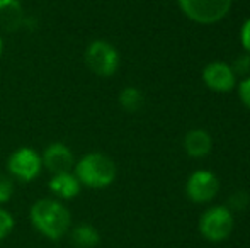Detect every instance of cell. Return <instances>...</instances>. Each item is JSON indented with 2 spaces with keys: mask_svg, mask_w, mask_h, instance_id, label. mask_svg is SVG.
I'll use <instances>...</instances> for the list:
<instances>
[{
  "mask_svg": "<svg viewBox=\"0 0 250 248\" xmlns=\"http://www.w3.org/2000/svg\"><path fill=\"white\" fill-rule=\"evenodd\" d=\"M14 226H16V221H14L12 214L7 209L0 208V240L7 238L12 233Z\"/></svg>",
  "mask_w": 250,
  "mask_h": 248,
  "instance_id": "15",
  "label": "cell"
},
{
  "mask_svg": "<svg viewBox=\"0 0 250 248\" xmlns=\"http://www.w3.org/2000/svg\"><path fill=\"white\" fill-rule=\"evenodd\" d=\"M203 82L206 83L208 89L214 92H230L237 83V75L228 63L213 61L204 66Z\"/></svg>",
  "mask_w": 250,
  "mask_h": 248,
  "instance_id": "8",
  "label": "cell"
},
{
  "mask_svg": "<svg viewBox=\"0 0 250 248\" xmlns=\"http://www.w3.org/2000/svg\"><path fill=\"white\" fill-rule=\"evenodd\" d=\"M238 97L244 102V106L250 109V75L245 76L238 85Z\"/></svg>",
  "mask_w": 250,
  "mask_h": 248,
  "instance_id": "18",
  "label": "cell"
},
{
  "mask_svg": "<svg viewBox=\"0 0 250 248\" xmlns=\"http://www.w3.org/2000/svg\"><path fill=\"white\" fill-rule=\"evenodd\" d=\"M27 16L19 0H0V31L14 33L26 26Z\"/></svg>",
  "mask_w": 250,
  "mask_h": 248,
  "instance_id": "10",
  "label": "cell"
},
{
  "mask_svg": "<svg viewBox=\"0 0 250 248\" xmlns=\"http://www.w3.org/2000/svg\"><path fill=\"white\" fill-rule=\"evenodd\" d=\"M73 173L79 182L90 189L109 187L116 179V163L104 153H87L73 167Z\"/></svg>",
  "mask_w": 250,
  "mask_h": 248,
  "instance_id": "2",
  "label": "cell"
},
{
  "mask_svg": "<svg viewBox=\"0 0 250 248\" xmlns=\"http://www.w3.org/2000/svg\"><path fill=\"white\" fill-rule=\"evenodd\" d=\"M43 169V160L41 155L34 148L29 146H21L16 152L10 153L7 160V170L10 177L21 182H31L41 173Z\"/></svg>",
  "mask_w": 250,
  "mask_h": 248,
  "instance_id": "6",
  "label": "cell"
},
{
  "mask_svg": "<svg viewBox=\"0 0 250 248\" xmlns=\"http://www.w3.org/2000/svg\"><path fill=\"white\" fill-rule=\"evenodd\" d=\"M213 148V139L204 129H191L184 136V150L192 158H204Z\"/></svg>",
  "mask_w": 250,
  "mask_h": 248,
  "instance_id": "12",
  "label": "cell"
},
{
  "mask_svg": "<svg viewBox=\"0 0 250 248\" xmlns=\"http://www.w3.org/2000/svg\"><path fill=\"white\" fill-rule=\"evenodd\" d=\"M240 41H242V46H244V50L250 55V17L244 22V26H242Z\"/></svg>",
  "mask_w": 250,
  "mask_h": 248,
  "instance_id": "20",
  "label": "cell"
},
{
  "mask_svg": "<svg viewBox=\"0 0 250 248\" xmlns=\"http://www.w3.org/2000/svg\"><path fill=\"white\" fill-rule=\"evenodd\" d=\"M14 194V182L12 177L5 175V173H0V204H5L10 201Z\"/></svg>",
  "mask_w": 250,
  "mask_h": 248,
  "instance_id": "16",
  "label": "cell"
},
{
  "mask_svg": "<svg viewBox=\"0 0 250 248\" xmlns=\"http://www.w3.org/2000/svg\"><path fill=\"white\" fill-rule=\"evenodd\" d=\"M220 191L218 177L209 170H196L186 184V194L196 204H208Z\"/></svg>",
  "mask_w": 250,
  "mask_h": 248,
  "instance_id": "7",
  "label": "cell"
},
{
  "mask_svg": "<svg viewBox=\"0 0 250 248\" xmlns=\"http://www.w3.org/2000/svg\"><path fill=\"white\" fill-rule=\"evenodd\" d=\"M119 106L126 111V113H136L143 107L145 104V95L140 89L136 87H125V89L119 92Z\"/></svg>",
  "mask_w": 250,
  "mask_h": 248,
  "instance_id": "14",
  "label": "cell"
},
{
  "mask_svg": "<svg viewBox=\"0 0 250 248\" xmlns=\"http://www.w3.org/2000/svg\"><path fill=\"white\" fill-rule=\"evenodd\" d=\"M2 53H3V39L0 36V58H2Z\"/></svg>",
  "mask_w": 250,
  "mask_h": 248,
  "instance_id": "21",
  "label": "cell"
},
{
  "mask_svg": "<svg viewBox=\"0 0 250 248\" xmlns=\"http://www.w3.org/2000/svg\"><path fill=\"white\" fill-rule=\"evenodd\" d=\"M48 187H50V191L58 199L68 201V199H73L80 194L82 184L79 182V179H77L73 172H65V173H55L50 179Z\"/></svg>",
  "mask_w": 250,
  "mask_h": 248,
  "instance_id": "11",
  "label": "cell"
},
{
  "mask_svg": "<svg viewBox=\"0 0 250 248\" xmlns=\"http://www.w3.org/2000/svg\"><path fill=\"white\" fill-rule=\"evenodd\" d=\"M249 204V195L245 192H235L230 199V211L231 209H245V206Z\"/></svg>",
  "mask_w": 250,
  "mask_h": 248,
  "instance_id": "19",
  "label": "cell"
},
{
  "mask_svg": "<svg viewBox=\"0 0 250 248\" xmlns=\"http://www.w3.org/2000/svg\"><path fill=\"white\" fill-rule=\"evenodd\" d=\"M230 66L235 72V75H247L249 76V73H250V55L249 53L242 55V57Z\"/></svg>",
  "mask_w": 250,
  "mask_h": 248,
  "instance_id": "17",
  "label": "cell"
},
{
  "mask_svg": "<svg viewBox=\"0 0 250 248\" xmlns=\"http://www.w3.org/2000/svg\"><path fill=\"white\" fill-rule=\"evenodd\" d=\"M233 0H177L188 19L198 24H214L221 20L231 9Z\"/></svg>",
  "mask_w": 250,
  "mask_h": 248,
  "instance_id": "3",
  "label": "cell"
},
{
  "mask_svg": "<svg viewBox=\"0 0 250 248\" xmlns=\"http://www.w3.org/2000/svg\"><path fill=\"white\" fill-rule=\"evenodd\" d=\"M233 229V214L225 206H211L199 219V233L208 242H223Z\"/></svg>",
  "mask_w": 250,
  "mask_h": 248,
  "instance_id": "4",
  "label": "cell"
},
{
  "mask_svg": "<svg viewBox=\"0 0 250 248\" xmlns=\"http://www.w3.org/2000/svg\"><path fill=\"white\" fill-rule=\"evenodd\" d=\"M70 242L75 248H96L101 242V235L92 225L80 223L70 231Z\"/></svg>",
  "mask_w": 250,
  "mask_h": 248,
  "instance_id": "13",
  "label": "cell"
},
{
  "mask_svg": "<svg viewBox=\"0 0 250 248\" xmlns=\"http://www.w3.org/2000/svg\"><path fill=\"white\" fill-rule=\"evenodd\" d=\"M29 218L34 229L48 240H60L70 231L72 214L58 199H40L31 206Z\"/></svg>",
  "mask_w": 250,
  "mask_h": 248,
  "instance_id": "1",
  "label": "cell"
},
{
  "mask_svg": "<svg viewBox=\"0 0 250 248\" xmlns=\"http://www.w3.org/2000/svg\"><path fill=\"white\" fill-rule=\"evenodd\" d=\"M43 165L46 167V170L55 175V173H65L72 172V169L75 167V160H73L72 150L65 145V143H51L46 146V150L43 152Z\"/></svg>",
  "mask_w": 250,
  "mask_h": 248,
  "instance_id": "9",
  "label": "cell"
},
{
  "mask_svg": "<svg viewBox=\"0 0 250 248\" xmlns=\"http://www.w3.org/2000/svg\"><path fill=\"white\" fill-rule=\"evenodd\" d=\"M87 68L99 76H111L119 68V53L111 43L96 39L87 46L83 55Z\"/></svg>",
  "mask_w": 250,
  "mask_h": 248,
  "instance_id": "5",
  "label": "cell"
}]
</instances>
